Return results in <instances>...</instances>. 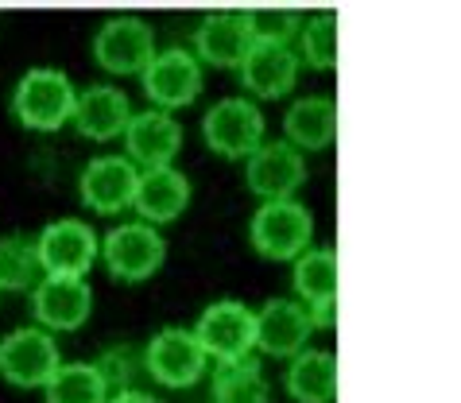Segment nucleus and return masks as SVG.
<instances>
[{
	"label": "nucleus",
	"mask_w": 461,
	"mask_h": 403,
	"mask_svg": "<svg viewBox=\"0 0 461 403\" xmlns=\"http://www.w3.org/2000/svg\"><path fill=\"white\" fill-rule=\"evenodd\" d=\"M74 109H78L74 82L50 67L28 70L20 78L16 94H12V113L32 133H55V128H62V121H70Z\"/></svg>",
	"instance_id": "nucleus-1"
},
{
	"label": "nucleus",
	"mask_w": 461,
	"mask_h": 403,
	"mask_svg": "<svg viewBox=\"0 0 461 403\" xmlns=\"http://www.w3.org/2000/svg\"><path fill=\"white\" fill-rule=\"evenodd\" d=\"M249 237H252V249L264 260H299L306 249H311L314 217L294 198L264 202L260 210L252 214Z\"/></svg>",
	"instance_id": "nucleus-2"
},
{
	"label": "nucleus",
	"mask_w": 461,
	"mask_h": 403,
	"mask_svg": "<svg viewBox=\"0 0 461 403\" xmlns=\"http://www.w3.org/2000/svg\"><path fill=\"white\" fill-rule=\"evenodd\" d=\"M202 136L225 160H252L264 148V113L249 97H225L206 113Z\"/></svg>",
	"instance_id": "nucleus-3"
},
{
	"label": "nucleus",
	"mask_w": 461,
	"mask_h": 403,
	"mask_svg": "<svg viewBox=\"0 0 461 403\" xmlns=\"http://www.w3.org/2000/svg\"><path fill=\"white\" fill-rule=\"evenodd\" d=\"M101 260L117 279L124 283H140L148 276H156L167 260V241L159 237L156 225L148 221H128V225H117L101 241Z\"/></svg>",
	"instance_id": "nucleus-4"
},
{
	"label": "nucleus",
	"mask_w": 461,
	"mask_h": 403,
	"mask_svg": "<svg viewBox=\"0 0 461 403\" xmlns=\"http://www.w3.org/2000/svg\"><path fill=\"white\" fill-rule=\"evenodd\" d=\"M156 55V32L140 16H113L94 35V59L109 74H144Z\"/></svg>",
	"instance_id": "nucleus-5"
},
{
	"label": "nucleus",
	"mask_w": 461,
	"mask_h": 403,
	"mask_svg": "<svg viewBox=\"0 0 461 403\" xmlns=\"http://www.w3.org/2000/svg\"><path fill=\"white\" fill-rule=\"evenodd\" d=\"M194 334H198L202 349H206L217 365L252 357V349H256V310L237 303V298H221V303L202 310Z\"/></svg>",
	"instance_id": "nucleus-6"
},
{
	"label": "nucleus",
	"mask_w": 461,
	"mask_h": 403,
	"mask_svg": "<svg viewBox=\"0 0 461 403\" xmlns=\"http://www.w3.org/2000/svg\"><path fill=\"white\" fill-rule=\"evenodd\" d=\"M144 361H148V376L159 380L163 388H190L206 372L210 353L202 349L194 330L167 326L144 345Z\"/></svg>",
	"instance_id": "nucleus-7"
},
{
	"label": "nucleus",
	"mask_w": 461,
	"mask_h": 403,
	"mask_svg": "<svg viewBox=\"0 0 461 403\" xmlns=\"http://www.w3.org/2000/svg\"><path fill=\"white\" fill-rule=\"evenodd\" d=\"M59 365V345L47 330L23 326L0 342V376L16 388H47Z\"/></svg>",
	"instance_id": "nucleus-8"
},
{
	"label": "nucleus",
	"mask_w": 461,
	"mask_h": 403,
	"mask_svg": "<svg viewBox=\"0 0 461 403\" xmlns=\"http://www.w3.org/2000/svg\"><path fill=\"white\" fill-rule=\"evenodd\" d=\"M40 256H43L47 276L86 279V271L94 268L97 256H101V241L86 221L62 217V221H50V225L40 233Z\"/></svg>",
	"instance_id": "nucleus-9"
},
{
	"label": "nucleus",
	"mask_w": 461,
	"mask_h": 403,
	"mask_svg": "<svg viewBox=\"0 0 461 403\" xmlns=\"http://www.w3.org/2000/svg\"><path fill=\"white\" fill-rule=\"evenodd\" d=\"M314 330L318 322L311 307L294 298H272L256 310V349H264L267 357H299Z\"/></svg>",
	"instance_id": "nucleus-10"
},
{
	"label": "nucleus",
	"mask_w": 461,
	"mask_h": 403,
	"mask_svg": "<svg viewBox=\"0 0 461 403\" xmlns=\"http://www.w3.org/2000/svg\"><path fill=\"white\" fill-rule=\"evenodd\" d=\"M78 190L94 214H121L128 206H136L140 171L132 160H121V155H97L86 163Z\"/></svg>",
	"instance_id": "nucleus-11"
},
{
	"label": "nucleus",
	"mask_w": 461,
	"mask_h": 403,
	"mask_svg": "<svg viewBox=\"0 0 461 403\" xmlns=\"http://www.w3.org/2000/svg\"><path fill=\"white\" fill-rule=\"evenodd\" d=\"M144 89L163 113L190 105L202 94V59L183 47L159 50L151 59V67L144 70Z\"/></svg>",
	"instance_id": "nucleus-12"
},
{
	"label": "nucleus",
	"mask_w": 461,
	"mask_h": 403,
	"mask_svg": "<svg viewBox=\"0 0 461 403\" xmlns=\"http://www.w3.org/2000/svg\"><path fill=\"white\" fill-rule=\"evenodd\" d=\"M245 179H249V190L260 194L264 202L291 198L306 179V160H303L299 148L287 144V140H272V144H264L249 160Z\"/></svg>",
	"instance_id": "nucleus-13"
},
{
	"label": "nucleus",
	"mask_w": 461,
	"mask_h": 403,
	"mask_svg": "<svg viewBox=\"0 0 461 403\" xmlns=\"http://www.w3.org/2000/svg\"><path fill=\"white\" fill-rule=\"evenodd\" d=\"M32 307H35V318H40L47 330L67 334V330L86 326L89 310H94V291H89L86 279L47 276L40 288L32 291Z\"/></svg>",
	"instance_id": "nucleus-14"
},
{
	"label": "nucleus",
	"mask_w": 461,
	"mask_h": 403,
	"mask_svg": "<svg viewBox=\"0 0 461 403\" xmlns=\"http://www.w3.org/2000/svg\"><path fill=\"white\" fill-rule=\"evenodd\" d=\"M198 59L210 62V67H245V59L256 50V35L249 28L245 12H217V16H206L202 28L194 35Z\"/></svg>",
	"instance_id": "nucleus-15"
},
{
	"label": "nucleus",
	"mask_w": 461,
	"mask_h": 403,
	"mask_svg": "<svg viewBox=\"0 0 461 403\" xmlns=\"http://www.w3.org/2000/svg\"><path fill=\"white\" fill-rule=\"evenodd\" d=\"M124 148H128V160L140 163L144 171H151V167H171L178 148H183V128L163 109L136 113L124 133Z\"/></svg>",
	"instance_id": "nucleus-16"
},
{
	"label": "nucleus",
	"mask_w": 461,
	"mask_h": 403,
	"mask_svg": "<svg viewBox=\"0 0 461 403\" xmlns=\"http://www.w3.org/2000/svg\"><path fill=\"white\" fill-rule=\"evenodd\" d=\"M294 291L303 307H311L318 326H334L338 310V252L334 249H306L294 260Z\"/></svg>",
	"instance_id": "nucleus-17"
},
{
	"label": "nucleus",
	"mask_w": 461,
	"mask_h": 403,
	"mask_svg": "<svg viewBox=\"0 0 461 403\" xmlns=\"http://www.w3.org/2000/svg\"><path fill=\"white\" fill-rule=\"evenodd\" d=\"M132 105L121 89L113 86H89L78 94V109H74V124L78 133L89 140H113V136H124L128 124H132Z\"/></svg>",
	"instance_id": "nucleus-18"
},
{
	"label": "nucleus",
	"mask_w": 461,
	"mask_h": 403,
	"mask_svg": "<svg viewBox=\"0 0 461 403\" xmlns=\"http://www.w3.org/2000/svg\"><path fill=\"white\" fill-rule=\"evenodd\" d=\"M240 82L252 97H284L299 82V55L291 47L256 43V50L240 67Z\"/></svg>",
	"instance_id": "nucleus-19"
},
{
	"label": "nucleus",
	"mask_w": 461,
	"mask_h": 403,
	"mask_svg": "<svg viewBox=\"0 0 461 403\" xmlns=\"http://www.w3.org/2000/svg\"><path fill=\"white\" fill-rule=\"evenodd\" d=\"M190 206V183L183 171L175 167H151V171H140V190H136V214L148 221V225H163V221H175Z\"/></svg>",
	"instance_id": "nucleus-20"
},
{
	"label": "nucleus",
	"mask_w": 461,
	"mask_h": 403,
	"mask_svg": "<svg viewBox=\"0 0 461 403\" xmlns=\"http://www.w3.org/2000/svg\"><path fill=\"white\" fill-rule=\"evenodd\" d=\"M287 144L299 151H322L338 136V101L334 97H303L284 116Z\"/></svg>",
	"instance_id": "nucleus-21"
},
{
	"label": "nucleus",
	"mask_w": 461,
	"mask_h": 403,
	"mask_svg": "<svg viewBox=\"0 0 461 403\" xmlns=\"http://www.w3.org/2000/svg\"><path fill=\"white\" fill-rule=\"evenodd\" d=\"M287 392L294 403H334L338 396V357L326 349H303L291 357Z\"/></svg>",
	"instance_id": "nucleus-22"
},
{
	"label": "nucleus",
	"mask_w": 461,
	"mask_h": 403,
	"mask_svg": "<svg viewBox=\"0 0 461 403\" xmlns=\"http://www.w3.org/2000/svg\"><path fill=\"white\" fill-rule=\"evenodd\" d=\"M47 279L40 237H23V233H8L0 241V288L8 291H35Z\"/></svg>",
	"instance_id": "nucleus-23"
},
{
	"label": "nucleus",
	"mask_w": 461,
	"mask_h": 403,
	"mask_svg": "<svg viewBox=\"0 0 461 403\" xmlns=\"http://www.w3.org/2000/svg\"><path fill=\"white\" fill-rule=\"evenodd\" d=\"M47 403H109V384L97 372V365L74 361V365H59V372L47 380Z\"/></svg>",
	"instance_id": "nucleus-24"
},
{
	"label": "nucleus",
	"mask_w": 461,
	"mask_h": 403,
	"mask_svg": "<svg viewBox=\"0 0 461 403\" xmlns=\"http://www.w3.org/2000/svg\"><path fill=\"white\" fill-rule=\"evenodd\" d=\"M267 380L256 357L229 361L213 372V403H267Z\"/></svg>",
	"instance_id": "nucleus-25"
},
{
	"label": "nucleus",
	"mask_w": 461,
	"mask_h": 403,
	"mask_svg": "<svg viewBox=\"0 0 461 403\" xmlns=\"http://www.w3.org/2000/svg\"><path fill=\"white\" fill-rule=\"evenodd\" d=\"M299 59H306V67L330 70L338 59V16L322 12V16L306 20L299 32Z\"/></svg>",
	"instance_id": "nucleus-26"
},
{
	"label": "nucleus",
	"mask_w": 461,
	"mask_h": 403,
	"mask_svg": "<svg viewBox=\"0 0 461 403\" xmlns=\"http://www.w3.org/2000/svg\"><path fill=\"white\" fill-rule=\"evenodd\" d=\"M97 372L105 376V384H109V396L113 392H124V388H136V380L148 372V361L144 353H132L128 345H117V349H109V353H101L97 361Z\"/></svg>",
	"instance_id": "nucleus-27"
},
{
	"label": "nucleus",
	"mask_w": 461,
	"mask_h": 403,
	"mask_svg": "<svg viewBox=\"0 0 461 403\" xmlns=\"http://www.w3.org/2000/svg\"><path fill=\"white\" fill-rule=\"evenodd\" d=\"M245 16H249V28L256 35V43L291 47V39H299V32H303L299 12H245Z\"/></svg>",
	"instance_id": "nucleus-28"
},
{
	"label": "nucleus",
	"mask_w": 461,
	"mask_h": 403,
	"mask_svg": "<svg viewBox=\"0 0 461 403\" xmlns=\"http://www.w3.org/2000/svg\"><path fill=\"white\" fill-rule=\"evenodd\" d=\"M109 403H163V399H156L151 392H144V388H124V392H113Z\"/></svg>",
	"instance_id": "nucleus-29"
}]
</instances>
